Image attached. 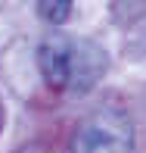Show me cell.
Returning a JSON list of instances; mask_svg holds the SVG:
<instances>
[{
    "label": "cell",
    "mask_w": 146,
    "mask_h": 153,
    "mask_svg": "<svg viewBox=\"0 0 146 153\" xmlns=\"http://www.w3.org/2000/svg\"><path fill=\"white\" fill-rule=\"evenodd\" d=\"M72 153H134V122L115 106H103L81 122Z\"/></svg>",
    "instance_id": "6da1fadb"
},
{
    "label": "cell",
    "mask_w": 146,
    "mask_h": 153,
    "mask_svg": "<svg viewBox=\"0 0 146 153\" xmlns=\"http://www.w3.org/2000/svg\"><path fill=\"white\" fill-rule=\"evenodd\" d=\"M68 47L72 38L65 34H53L37 47V69L44 75V81L53 91H65V78H68Z\"/></svg>",
    "instance_id": "3957f363"
},
{
    "label": "cell",
    "mask_w": 146,
    "mask_h": 153,
    "mask_svg": "<svg viewBox=\"0 0 146 153\" xmlns=\"http://www.w3.org/2000/svg\"><path fill=\"white\" fill-rule=\"evenodd\" d=\"M106 69H109V56H106V50H103L100 44L72 38V47H68V78H65V91H72V94L90 91V88L103 78Z\"/></svg>",
    "instance_id": "7a4b0ae2"
},
{
    "label": "cell",
    "mask_w": 146,
    "mask_h": 153,
    "mask_svg": "<svg viewBox=\"0 0 146 153\" xmlns=\"http://www.w3.org/2000/svg\"><path fill=\"white\" fill-rule=\"evenodd\" d=\"M37 16L44 19V22L62 25L68 16H72V3H68V0H47V3H37Z\"/></svg>",
    "instance_id": "277c9868"
}]
</instances>
